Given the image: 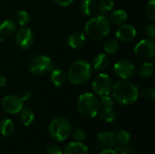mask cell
I'll use <instances>...</instances> for the list:
<instances>
[{
    "instance_id": "obj_1",
    "label": "cell",
    "mask_w": 155,
    "mask_h": 154,
    "mask_svg": "<svg viewBox=\"0 0 155 154\" xmlns=\"http://www.w3.org/2000/svg\"><path fill=\"white\" fill-rule=\"evenodd\" d=\"M114 98L121 105L129 106L134 104L139 96L138 87L127 80H120L113 85Z\"/></svg>"
},
{
    "instance_id": "obj_2",
    "label": "cell",
    "mask_w": 155,
    "mask_h": 154,
    "mask_svg": "<svg viewBox=\"0 0 155 154\" xmlns=\"http://www.w3.org/2000/svg\"><path fill=\"white\" fill-rule=\"evenodd\" d=\"M92 76V65L85 60H77L69 67L67 78L74 85H82L89 81Z\"/></svg>"
},
{
    "instance_id": "obj_3",
    "label": "cell",
    "mask_w": 155,
    "mask_h": 154,
    "mask_svg": "<svg viewBox=\"0 0 155 154\" xmlns=\"http://www.w3.org/2000/svg\"><path fill=\"white\" fill-rule=\"evenodd\" d=\"M111 29L109 19L103 15H97L91 18L84 26L85 34L92 39H102L108 35Z\"/></svg>"
},
{
    "instance_id": "obj_4",
    "label": "cell",
    "mask_w": 155,
    "mask_h": 154,
    "mask_svg": "<svg viewBox=\"0 0 155 154\" xmlns=\"http://www.w3.org/2000/svg\"><path fill=\"white\" fill-rule=\"evenodd\" d=\"M77 110L84 118L93 119L99 113L100 102L94 93H84L77 100Z\"/></svg>"
},
{
    "instance_id": "obj_5",
    "label": "cell",
    "mask_w": 155,
    "mask_h": 154,
    "mask_svg": "<svg viewBox=\"0 0 155 154\" xmlns=\"http://www.w3.org/2000/svg\"><path fill=\"white\" fill-rule=\"evenodd\" d=\"M48 132L51 138L55 142H64L69 137L72 132V125L66 118L57 117L50 123Z\"/></svg>"
},
{
    "instance_id": "obj_6",
    "label": "cell",
    "mask_w": 155,
    "mask_h": 154,
    "mask_svg": "<svg viewBox=\"0 0 155 154\" xmlns=\"http://www.w3.org/2000/svg\"><path fill=\"white\" fill-rule=\"evenodd\" d=\"M54 68V64L50 57L40 54L35 56L29 63V71L36 76L49 74Z\"/></svg>"
},
{
    "instance_id": "obj_7",
    "label": "cell",
    "mask_w": 155,
    "mask_h": 154,
    "mask_svg": "<svg viewBox=\"0 0 155 154\" xmlns=\"http://www.w3.org/2000/svg\"><path fill=\"white\" fill-rule=\"evenodd\" d=\"M92 88L94 93L101 97L109 95L113 88V82L111 77L106 74H98L93 81Z\"/></svg>"
},
{
    "instance_id": "obj_8",
    "label": "cell",
    "mask_w": 155,
    "mask_h": 154,
    "mask_svg": "<svg viewBox=\"0 0 155 154\" xmlns=\"http://www.w3.org/2000/svg\"><path fill=\"white\" fill-rule=\"evenodd\" d=\"M134 54L135 56L143 61L151 60L155 54L154 42L151 39H143L141 40L134 47Z\"/></svg>"
},
{
    "instance_id": "obj_9",
    "label": "cell",
    "mask_w": 155,
    "mask_h": 154,
    "mask_svg": "<svg viewBox=\"0 0 155 154\" xmlns=\"http://www.w3.org/2000/svg\"><path fill=\"white\" fill-rule=\"evenodd\" d=\"M114 71L115 74L124 80H128L133 77L135 74L134 64L127 59H122L115 63L114 66Z\"/></svg>"
},
{
    "instance_id": "obj_10",
    "label": "cell",
    "mask_w": 155,
    "mask_h": 154,
    "mask_svg": "<svg viewBox=\"0 0 155 154\" xmlns=\"http://www.w3.org/2000/svg\"><path fill=\"white\" fill-rule=\"evenodd\" d=\"M23 101L19 98V96L10 94L6 95L1 103V106L3 110L9 114L18 113L23 108Z\"/></svg>"
},
{
    "instance_id": "obj_11",
    "label": "cell",
    "mask_w": 155,
    "mask_h": 154,
    "mask_svg": "<svg viewBox=\"0 0 155 154\" xmlns=\"http://www.w3.org/2000/svg\"><path fill=\"white\" fill-rule=\"evenodd\" d=\"M34 34L28 27L23 26L15 34V42L17 45L24 50L29 49L34 44Z\"/></svg>"
},
{
    "instance_id": "obj_12",
    "label": "cell",
    "mask_w": 155,
    "mask_h": 154,
    "mask_svg": "<svg viewBox=\"0 0 155 154\" xmlns=\"http://www.w3.org/2000/svg\"><path fill=\"white\" fill-rule=\"evenodd\" d=\"M115 132H103L97 134L96 144L99 149H112L115 146Z\"/></svg>"
},
{
    "instance_id": "obj_13",
    "label": "cell",
    "mask_w": 155,
    "mask_h": 154,
    "mask_svg": "<svg viewBox=\"0 0 155 154\" xmlns=\"http://www.w3.org/2000/svg\"><path fill=\"white\" fill-rule=\"evenodd\" d=\"M115 35L116 38L121 42H131L136 36V29L131 25H123L117 29Z\"/></svg>"
},
{
    "instance_id": "obj_14",
    "label": "cell",
    "mask_w": 155,
    "mask_h": 154,
    "mask_svg": "<svg viewBox=\"0 0 155 154\" xmlns=\"http://www.w3.org/2000/svg\"><path fill=\"white\" fill-rule=\"evenodd\" d=\"M64 154H89V149L82 142H74L65 146Z\"/></svg>"
},
{
    "instance_id": "obj_15",
    "label": "cell",
    "mask_w": 155,
    "mask_h": 154,
    "mask_svg": "<svg viewBox=\"0 0 155 154\" xmlns=\"http://www.w3.org/2000/svg\"><path fill=\"white\" fill-rule=\"evenodd\" d=\"M86 43L85 34L82 32H74L68 37L67 44L73 49H78L83 47Z\"/></svg>"
},
{
    "instance_id": "obj_16",
    "label": "cell",
    "mask_w": 155,
    "mask_h": 154,
    "mask_svg": "<svg viewBox=\"0 0 155 154\" xmlns=\"http://www.w3.org/2000/svg\"><path fill=\"white\" fill-rule=\"evenodd\" d=\"M50 74H51V81L56 87H61L66 83L67 77L61 69L54 67L50 72Z\"/></svg>"
},
{
    "instance_id": "obj_17",
    "label": "cell",
    "mask_w": 155,
    "mask_h": 154,
    "mask_svg": "<svg viewBox=\"0 0 155 154\" xmlns=\"http://www.w3.org/2000/svg\"><path fill=\"white\" fill-rule=\"evenodd\" d=\"M80 10L86 16L93 15L97 11V4L95 0H82L80 4Z\"/></svg>"
},
{
    "instance_id": "obj_18",
    "label": "cell",
    "mask_w": 155,
    "mask_h": 154,
    "mask_svg": "<svg viewBox=\"0 0 155 154\" xmlns=\"http://www.w3.org/2000/svg\"><path fill=\"white\" fill-rule=\"evenodd\" d=\"M109 65V59L105 54H98L93 59V67L96 71H104Z\"/></svg>"
},
{
    "instance_id": "obj_19",
    "label": "cell",
    "mask_w": 155,
    "mask_h": 154,
    "mask_svg": "<svg viewBox=\"0 0 155 154\" xmlns=\"http://www.w3.org/2000/svg\"><path fill=\"white\" fill-rule=\"evenodd\" d=\"M16 30V24L13 20H4L0 23V34L3 36H8L13 34Z\"/></svg>"
},
{
    "instance_id": "obj_20",
    "label": "cell",
    "mask_w": 155,
    "mask_h": 154,
    "mask_svg": "<svg viewBox=\"0 0 155 154\" xmlns=\"http://www.w3.org/2000/svg\"><path fill=\"white\" fill-rule=\"evenodd\" d=\"M15 131V124L11 119L5 118L0 121V133L4 137H8L12 135Z\"/></svg>"
},
{
    "instance_id": "obj_21",
    "label": "cell",
    "mask_w": 155,
    "mask_h": 154,
    "mask_svg": "<svg viewBox=\"0 0 155 154\" xmlns=\"http://www.w3.org/2000/svg\"><path fill=\"white\" fill-rule=\"evenodd\" d=\"M20 115V122L22 123L23 125L25 126H29L30 124H32V123L34 122L35 119V115L34 113L32 112V110H30L27 107H23L21 109V111L19 112Z\"/></svg>"
},
{
    "instance_id": "obj_22",
    "label": "cell",
    "mask_w": 155,
    "mask_h": 154,
    "mask_svg": "<svg viewBox=\"0 0 155 154\" xmlns=\"http://www.w3.org/2000/svg\"><path fill=\"white\" fill-rule=\"evenodd\" d=\"M127 20V13L123 9H117L110 14L109 21L116 25H122Z\"/></svg>"
},
{
    "instance_id": "obj_23",
    "label": "cell",
    "mask_w": 155,
    "mask_h": 154,
    "mask_svg": "<svg viewBox=\"0 0 155 154\" xmlns=\"http://www.w3.org/2000/svg\"><path fill=\"white\" fill-rule=\"evenodd\" d=\"M153 72H154L153 64V63H150V62H144L143 64H142L138 70L139 75L143 78L151 77L153 74Z\"/></svg>"
},
{
    "instance_id": "obj_24",
    "label": "cell",
    "mask_w": 155,
    "mask_h": 154,
    "mask_svg": "<svg viewBox=\"0 0 155 154\" xmlns=\"http://www.w3.org/2000/svg\"><path fill=\"white\" fill-rule=\"evenodd\" d=\"M114 5V0H100L97 5V9L100 15H104L113 10Z\"/></svg>"
},
{
    "instance_id": "obj_25",
    "label": "cell",
    "mask_w": 155,
    "mask_h": 154,
    "mask_svg": "<svg viewBox=\"0 0 155 154\" xmlns=\"http://www.w3.org/2000/svg\"><path fill=\"white\" fill-rule=\"evenodd\" d=\"M99 114H100V119L105 123H113L117 117L116 112L114 109L100 110Z\"/></svg>"
},
{
    "instance_id": "obj_26",
    "label": "cell",
    "mask_w": 155,
    "mask_h": 154,
    "mask_svg": "<svg viewBox=\"0 0 155 154\" xmlns=\"http://www.w3.org/2000/svg\"><path fill=\"white\" fill-rule=\"evenodd\" d=\"M115 139L116 143H119L120 145H127L131 141V134L124 130H120L115 132Z\"/></svg>"
},
{
    "instance_id": "obj_27",
    "label": "cell",
    "mask_w": 155,
    "mask_h": 154,
    "mask_svg": "<svg viewBox=\"0 0 155 154\" xmlns=\"http://www.w3.org/2000/svg\"><path fill=\"white\" fill-rule=\"evenodd\" d=\"M114 151L117 154H141L139 150L136 147L131 146V145H120L118 147H115Z\"/></svg>"
},
{
    "instance_id": "obj_28",
    "label": "cell",
    "mask_w": 155,
    "mask_h": 154,
    "mask_svg": "<svg viewBox=\"0 0 155 154\" xmlns=\"http://www.w3.org/2000/svg\"><path fill=\"white\" fill-rule=\"evenodd\" d=\"M104 50L106 54H115L119 50V44L116 40L110 39L105 42Z\"/></svg>"
},
{
    "instance_id": "obj_29",
    "label": "cell",
    "mask_w": 155,
    "mask_h": 154,
    "mask_svg": "<svg viewBox=\"0 0 155 154\" xmlns=\"http://www.w3.org/2000/svg\"><path fill=\"white\" fill-rule=\"evenodd\" d=\"M16 19L21 26H25L30 22V15L27 11L20 10L16 14Z\"/></svg>"
},
{
    "instance_id": "obj_30",
    "label": "cell",
    "mask_w": 155,
    "mask_h": 154,
    "mask_svg": "<svg viewBox=\"0 0 155 154\" xmlns=\"http://www.w3.org/2000/svg\"><path fill=\"white\" fill-rule=\"evenodd\" d=\"M100 102V110H105V109H114V100L109 96H102Z\"/></svg>"
},
{
    "instance_id": "obj_31",
    "label": "cell",
    "mask_w": 155,
    "mask_h": 154,
    "mask_svg": "<svg viewBox=\"0 0 155 154\" xmlns=\"http://www.w3.org/2000/svg\"><path fill=\"white\" fill-rule=\"evenodd\" d=\"M142 97L148 102H153L155 99V90L153 87H146L141 93Z\"/></svg>"
},
{
    "instance_id": "obj_32",
    "label": "cell",
    "mask_w": 155,
    "mask_h": 154,
    "mask_svg": "<svg viewBox=\"0 0 155 154\" xmlns=\"http://www.w3.org/2000/svg\"><path fill=\"white\" fill-rule=\"evenodd\" d=\"M73 137L76 142H83L86 138V132L81 127L75 128L73 131Z\"/></svg>"
},
{
    "instance_id": "obj_33",
    "label": "cell",
    "mask_w": 155,
    "mask_h": 154,
    "mask_svg": "<svg viewBox=\"0 0 155 154\" xmlns=\"http://www.w3.org/2000/svg\"><path fill=\"white\" fill-rule=\"evenodd\" d=\"M146 14L150 19L155 20V0H150L146 5Z\"/></svg>"
},
{
    "instance_id": "obj_34",
    "label": "cell",
    "mask_w": 155,
    "mask_h": 154,
    "mask_svg": "<svg viewBox=\"0 0 155 154\" xmlns=\"http://www.w3.org/2000/svg\"><path fill=\"white\" fill-rule=\"evenodd\" d=\"M46 154H63V152L59 146L53 144L46 148Z\"/></svg>"
},
{
    "instance_id": "obj_35",
    "label": "cell",
    "mask_w": 155,
    "mask_h": 154,
    "mask_svg": "<svg viewBox=\"0 0 155 154\" xmlns=\"http://www.w3.org/2000/svg\"><path fill=\"white\" fill-rule=\"evenodd\" d=\"M145 35L150 38H154L155 36V26L153 25H147L144 29Z\"/></svg>"
},
{
    "instance_id": "obj_36",
    "label": "cell",
    "mask_w": 155,
    "mask_h": 154,
    "mask_svg": "<svg viewBox=\"0 0 155 154\" xmlns=\"http://www.w3.org/2000/svg\"><path fill=\"white\" fill-rule=\"evenodd\" d=\"M30 97H31V93L28 92V91H23V92H21V93L19 94V98H20L23 102L27 101Z\"/></svg>"
},
{
    "instance_id": "obj_37",
    "label": "cell",
    "mask_w": 155,
    "mask_h": 154,
    "mask_svg": "<svg viewBox=\"0 0 155 154\" xmlns=\"http://www.w3.org/2000/svg\"><path fill=\"white\" fill-rule=\"evenodd\" d=\"M56 4H58L59 5H62V6H67V5H70L74 0H54Z\"/></svg>"
},
{
    "instance_id": "obj_38",
    "label": "cell",
    "mask_w": 155,
    "mask_h": 154,
    "mask_svg": "<svg viewBox=\"0 0 155 154\" xmlns=\"http://www.w3.org/2000/svg\"><path fill=\"white\" fill-rule=\"evenodd\" d=\"M100 154H117L116 152L112 148V149H104L102 150V152H100Z\"/></svg>"
},
{
    "instance_id": "obj_39",
    "label": "cell",
    "mask_w": 155,
    "mask_h": 154,
    "mask_svg": "<svg viewBox=\"0 0 155 154\" xmlns=\"http://www.w3.org/2000/svg\"><path fill=\"white\" fill-rule=\"evenodd\" d=\"M5 84H6V79H5L4 76L0 75V87L5 86Z\"/></svg>"
},
{
    "instance_id": "obj_40",
    "label": "cell",
    "mask_w": 155,
    "mask_h": 154,
    "mask_svg": "<svg viewBox=\"0 0 155 154\" xmlns=\"http://www.w3.org/2000/svg\"><path fill=\"white\" fill-rule=\"evenodd\" d=\"M1 42H2V38L0 37V43H1Z\"/></svg>"
}]
</instances>
